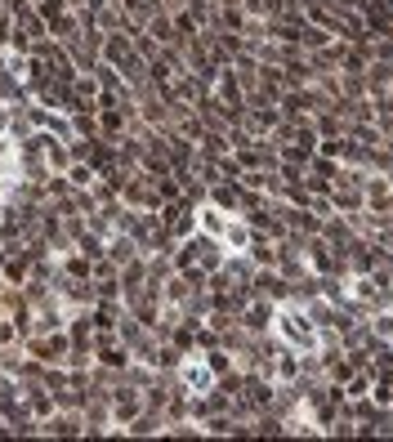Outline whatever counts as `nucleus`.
Segmentation results:
<instances>
[{
  "instance_id": "obj_1",
  "label": "nucleus",
  "mask_w": 393,
  "mask_h": 442,
  "mask_svg": "<svg viewBox=\"0 0 393 442\" xmlns=\"http://www.w3.org/2000/svg\"><path fill=\"white\" fill-rule=\"evenodd\" d=\"M277 331H282L286 344H295V349H313L318 344V331H313V322L300 317V313H282V322H277Z\"/></svg>"
},
{
  "instance_id": "obj_3",
  "label": "nucleus",
  "mask_w": 393,
  "mask_h": 442,
  "mask_svg": "<svg viewBox=\"0 0 393 442\" xmlns=\"http://www.w3.org/2000/svg\"><path fill=\"white\" fill-rule=\"evenodd\" d=\"M184 380L201 389V384H210V371H206V367H197V362H188V367H184Z\"/></svg>"
},
{
  "instance_id": "obj_2",
  "label": "nucleus",
  "mask_w": 393,
  "mask_h": 442,
  "mask_svg": "<svg viewBox=\"0 0 393 442\" xmlns=\"http://www.w3.org/2000/svg\"><path fill=\"white\" fill-rule=\"evenodd\" d=\"M201 228H206V233H219V237H224V233H228V219L219 215V210H201Z\"/></svg>"
}]
</instances>
